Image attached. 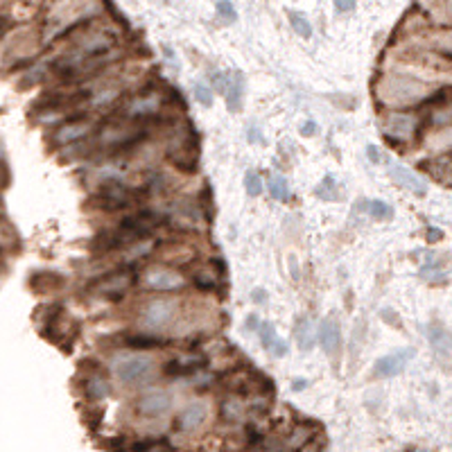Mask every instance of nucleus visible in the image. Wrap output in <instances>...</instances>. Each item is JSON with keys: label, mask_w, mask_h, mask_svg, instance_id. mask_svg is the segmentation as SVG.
Instances as JSON below:
<instances>
[{"label": "nucleus", "mask_w": 452, "mask_h": 452, "mask_svg": "<svg viewBox=\"0 0 452 452\" xmlns=\"http://www.w3.org/2000/svg\"><path fill=\"white\" fill-rule=\"evenodd\" d=\"M256 326H260L258 317H256V315H249V317H247V328H249V330H258Z\"/></svg>", "instance_id": "obj_34"}, {"label": "nucleus", "mask_w": 452, "mask_h": 452, "mask_svg": "<svg viewBox=\"0 0 452 452\" xmlns=\"http://www.w3.org/2000/svg\"><path fill=\"white\" fill-rule=\"evenodd\" d=\"M441 236H443V233L439 229H430V231H427V240H430V242H439Z\"/></svg>", "instance_id": "obj_33"}, {"label": "nucleus", "mask_w": 452, "mask_h": 452, "mask_svg": "<svg viewBox=\"0 0 452 452\" xmlns=\"http://www.w3.org/2000/svg\"><path fill=\"white\" fill-rule=\"evenodd\" d=\"M310 439V432H308V425H299L296 430L292 432V439H290V448H301V441H308Z\"/></svg>", "instance_id": "obj_25"}, {"label": "nucleus", "mask_w": 452, "mask_h": 452, "mask_svg": "<svg viewBox=\"0 0 452 452\" xmlns=\"http://www.w3.org/2000/svg\"><path fill=\"white\" fill-rule=\"evenodd\" d=\"M3 32H5V21L0 19V36H3Z\"/></svg>", "instance_id": "obj_37"}, {"label": "nucleus", "mask_w": 452, "mask_h": 452, "mask_svg": "<svg viewBox=\"0 0 452 452\" xmlns=\"http://www.w3.org/2000/svg\"><path fill=\"white\" fill-rule=\"evenodd\" d=\"M434 166H436V168L432 170L434 179H439L443 185H448V181H450V159H448V157H441L439 161H434Z\"/></svg>", "instance_id": "obj_22"}, {"label": "nucleus", "mask_w": 452, "mask_h": 452, "mask_svg": "<svg viewBox=\"0 0 452 452\" xmlns=\"http://www.w3.org/2000/svg\"><path fill=\"white\" fill-rule=\"evenodd\" d=\"M124 346L129 348H136V350H150V348H157L163 344L161 337H154V335H145V332H138V335H127L122 339Z\"/></svg>", "instance_id": "obj_13"}, {"label": "nucleus", "mask_w": 452, "mask_h": 452, "mask_svg": "<svg viewBox=\"0 0 452 452\" xmlns=\"http://www.w3.org/2000/svg\"><path fill=\"white\" fill-rule=\"evenodd\" d=\"M87 392H89V396H91L93 400H100V398H104V396H109L111 387H109V383H106L104 378L95 376V378H89Z\"/></svg>", "instance_id": "obj_17"}, {"label": "nucleus", "mask_w": 452, "mask_h": 452, "mask_svg": "<svg viewBox=\"0 0 452 452\" xmlns=\"http://www.w3.org/2000/svg\"><path fill=\"white\" fill-rule=\"evenodd\" d=\"M296 339H299V344H301L303 350L313 346V341H315L313 324H310V321H301V324H299V328H296Z\"/></svg>", "instance_id": "obj_20"}, {"label": "nucleus", "mask_w": 452, "mask_h": 452, "mask_svg": "<svg viewBox=\"0 0 452 452\" xmlns=\"http://www.w3.org/2000/svg\"><path fill=\"white\" fill-rule=\"evenodd\" d=\"M258 330H260V339H262L264 348L271 350V353H274L276 357H283L287 353L285 341L276 337V332H274V328H271V324H262Z\"/></svg>", "instance_id": "obj_12"}, {"label": "nucleus", "mask_w": 452, "mask_h": 452, "mask_svg": "<svg viewBox=\"0 0 452 452\" xmlns=\"http://www.w3.org/2000/svg\"><path fill=\"white\" fill-rule=\"evenodd\" d=\"M159 111V98L147 95V98H136L129 104V115H154Z\"/></svg>", "instance_id": "obj_14"}, {"label": "nucleus", "mask_w": 452, "mask_h": 452, "mask_svg": "<svg viewBox=\"0 0 452 452\" xmlns=\"http://www.w3.org/2000/svg\"><path fill=\"white\" fill-rule=\"evenodd\" d=\"M170 405H172V398H170L168 394L152 392V394H147V396H143V398L138 400V411L143 416L154 418V416L166 414V411L170 409Z\"/></svg>", "instance_id": "obj_8"}, {"label": "nucleus", "mask_w": 452, "mask_h": 452, "mask_svg": "<svg viewBox=\"0 0 452 452\" xmlns=\"http://www.w3.org/2000/svg\"><path fill=\"white\" fill-rule=\"evenodd\" d=\"M366 154H369V159L373 161V163H380V154H378V150L373 145H369V150H366Z\"/></svg>", "instance_id": "obj_35"}, {"label": "nucleus", "mask_w": 452, "mask_h": 452, "mask_svg": "<svg viewBox=\"0 0 452 452\" xmlns=\"http://www.w3.org/2000/svg\"><path fill=\"white\" fill-rule=\"evenodd\" d=\"M217 14L224 19V21H236V10H233V5L229 0H217Z\"/></svg>", "instance_id": "obj_26"}, {"label": "nucleus", "mask_w": 452, "mask_h": 452, "mask_svg": "<svg viewBox=\"0 0 452 452\" xmlns=\"http://www.w3.org/2000/svg\"><path fill=\"white\" fill-rule=\"evenodd\" d=\"M303 387H306V380H296V385H294V389H296V392H301Z\"/></svg>", "instance_id": "obj_36"}, {"label": "nucleus", "mask_w": 452, "mask_h": 452, "mask_svg": "<svg viewBox=\"0 0 452 452\" xmlns=\"http://www.w3.org/2000/svg\"><path fill=\"white\" fill-rule=\"evenodd\" d=\"M432 344L441 350L443 355L448 353V335L446 330L441 328V326H434V332H432Z\"/></svg>", "instance_id": "obj_24"}, {"label": "nucleus", "mask_w": 452, "mask_h": 452, "mask_svg": "<svg viewBox=\"0 0 452 452\" xmlns=\"http://www.w3.org/2000/svg\"><path fill=\"white\" fill-rule=\"evenodd\" d=\"M409 357H414V350H400V353H392L380 357L376 362V376L380 378H394L405 369Z\"/></svg>", "instance_id": "obj_7"}, {"label": "nucleus", "mask_w": 452, "mask_h": 452, "mask_svg": "<svg viewBox=\"0 0 452 452\" xmlns=\"http://www.w3.org/2000/svg\"><path fill=\"white\" fill-rule=\"evenodd\" d=\"M315 131H317V124L315 122H306V124H303V129H301V134L303 136H313Z\"/></svg>", "instance_id": "obj_32"}, {"label": "nucleus", "mask_w": 452, "mask_h": 452, "mask_svg": "<svg viewBox=\"0 0 452 452\" xmlns=\"http://www.w3.org/2000/svg\"><path fill=\"white\" fill-rule=\"evenodd\" d=\"M194 95H197V100L204 106H210L213 104V93H210V89L208 87H204V84H197V87H194Z\"/></svg>", "instance_id": "obj_27"}, {"label": "nucleus", "mask_w": 452, "mask_h": 452, "mask_svg": "<svg viewBox=\"0 0 452 452\" xmlns=\"http://www.w3.org/2000/svg\"><path fill=\"white\" fill-rule=\"evenodd\" d=\"M204 418H206V407L201 403H192L181 411V414H179L177 425H179V430L192 432V430H197L201 423H204Z\"/></svg>", "instance_id": "obj_9"}, {"label": "nucleus", "mask_w": 452, "mask_h": 452, "mask_svg": "<svg viewBox=\"0 0 452 452\" xmlns=\"http://www.w3.org/2000/svg\"><path fill=\"white\" fill-rule=\"evenodd\" d=\"M134 283V274L131 269H118L106 274L104 278H100L93 283V290L102 296H111V299H120V296L129 290V285Z\"/></svg>", "instance_id": "obj_4"}, {"label": "nucleus", "mask_w": 452, "mask_h": 452, "mask_svg": "<svg viewBox=\"0 0 452 452\" xmlns=\"http://www.w3.org/2000/svg\"><path fill=\"white\" fill-rule=\"evenodd\" d=\"M154 362L145 355H122L113 362V371L122 383H140L150 378Z\"/></svg>", "instance_id": "obj_1"}, {"label": "nucleus", "mask_w": 452, "mask_h": 452, "mask_svg": "<svg viewBox=\"0 0 452 452\" xmlns=\"http://www.w3.org/2000/svg\"><path fill=\"white\" fill-rule=\"evenodd\" d=\"M290 23H292V27L296 30V34H299V36H303V38L313 36V27H310V23H308L306 16H303V14L290 12Z\"/></svg>", "instance_id": "obj_19"}, {"label": "nucleus", "mask_w": 452, "mask_h": 452, "mask_svg": "<svg viewBox=\"0 0 452 452\" xmlns=\"http://www.w3.org/2000/svg\"><path fill=\"white\" fill-rule=\"evenodd\" d=\"M387 129H394L396 134L400 131V136L409 134L411 129H414V120L409 118V115H403V113H394L392 118H389V124Z\"/></svg>", "instance_id": "obj_18"}, {"label": "nucleus", "mask_w": 452, "mask_h": 452, "mask_svg": "<svg viewBox=\"0 0 452 452\" xmlns=\"http://www.w3.org/2000/svg\"><path fill=\"white\" fill-rule=\"evenodd\" d=\"M143 283L145 287H150L152 292H174L183 287V276L177 274L174 269L157 264V267L147 269L143 274Z\"/></svg>", "instance_id": "obj_2"}, {"label": "nucleus", "mask_w": 452, "mask_h": 452, "mask_svg": "<svg viewBox=\"0 0 452 452\" xmlns=\"http://www.w3.org/2000/svg\"><path fill=\"white\" fill-rule=\"evenodd\" d=\"M335 7L337 12H350L355 10V0H335Z\"/></svg>", "instance_id": "obj_31"}, {"label": "nucleus", "mask_w": 452, "mask_h": 452, "mask_svg": "<svg viewBox=\"0 0 452 452\" xmlns=\"http://www.w3.org/2000/svg\"><path fill=\"white\" fill-rule=\"evenodd\" d=\"M332 181H335L332 177H326V179H324V185H321V188L317 190V194H319V197H326V199H335V197H337V192L332 190V185H335Z\"/></svg>", "instance_id": "obj_29"}, {"label": "nucleus", "mask_w": 452, "mask_h": 452, "mask_svg": "<svg viewBox=\"0 0 452 452\" xmlns=\"http://www.w3.org/2000/svg\"><path fill=\"white\" fill-rule=\"evenodd\" d=\"M194 283H197V287H201V290H215L217 280H215V278H208L206 274H199L197 278H194Z\"/></svg>", "instance_id": "obj_30"}, {"label": "nucleus", "mask_w": 452, "mask_h": 452, "mask_svg": "<svg viewBox=\"0 0 452 452\" xmlns=\"http://www.w3.org/2000/svg\"><path fill=\"white\" fill-rule=\"evenodd\" d=\"M392 174H394L396 179H398V183H403L405 188H409L411 192H416L418 197H423V194L427 192V185H425L423 181H420V179H418L414 172H409V170H405V168L398 166V168H394V170H392Z\"/></svg>", "instance_id": "obj_11"}, {"label": "nucleus", "mask_w": 452, "mask_h": 452, "mask_svg": "<svg viewBox=\"0 0 452 452\" xmlns=\"http://www.w3.org/2000/svg\"><path fill=\"white\" fill-rule=\"evenodd\" d=\"M174 308H177L174 301H163V299H161V301H154V303H150V306L145 308L143 324L150 326V328H154V330H159L161 326H166L170 319H172Z\"/></svg>", "instance_id": "obj_6"}, {"label": "nucleus", "mask_w": 452, "mask_h": 452, "mask_svg": "<svg viewBox=\"0 0 452 452\" xmlns=\"http://www.w3.org/2000/svg\"><path fill=\"white\" fill-rule=\"evenodd\" d=\"M339 337H341V332H339L337 321H335V319H326V321L321 324V328H319V339H321V344L328 353H335V350H337Z\"/></svg>", "instance_id": "obj_10"}, {"label": "nucleus", "mask_w": 452, "mask_h": 452, "mask_svg": "<svg viewBox=\"0 0 452 452\" xmlns=\"http://www.w3.org/2000/svg\"><path fill=\"white\" fill-rule=\"evenodd\" d=\"M140 192L127 190L120 181H109L102 185V190L98 192V206L106 210H122V208H127L131 204V199Z\"/></svg>", "instance_id": "obj_3"}, {"label": "nucleus", "mask_w": 452, "mask_h": 452, "mask_svg": "<svg viewBox=\"0 0 452 452\" xmlns=\"http://www.w3.org/2000/svg\"><path fill=\"white\" fill-rule=\"evenodd\" d=\"M240 416V407L236 405V400H226L222 405V418L226 420H236Z\"/></svg>", "instance_id": "obj_28"}, {"label": "nucleus", "mask_w": 452, "mask_h": 452, "mask_svg": "<svg viewBox=\"0 0 452 452\" xmlns=\"http://www.w3.org/2000/svg\"><path fill=\"white\" fill-rule=\"evenodd\" d=\"M91 131V120L84 118V113L75 115V118H70L66 124H61L57 129V134H54V143L57 145H70L75 143V140L84 138Z\"/></svg>", "instance_id": "obj_5"}, {"label": "nucleus", "mask_w": 452, "mask_h": 452, "mask_svg": "<svg viewBox=\"0 0 452 452\" xmlns=\"http://www.w3.org/2000/svg\"><path fill=\"white\" fill-rule=\"evenodd\" d=\"M242 91H245V80H242V75L236 73L229 87V95H226V102H229L231 111H238V109L242 106Z\"/></svg>", "instance_id": "obj_15"}, {"label": "nucleus", "mask_w": 452, "mask_h": 452, "mask_svg": "<svg viewBox=\"0 0 452 452\" xmlns=\"http://www.w3.org/2000/svg\"><path fill=\"white\" fill-rule=\"evenodd\" d=\"M369 213L373 217H378V220H392V217H394V208L389 206L387 201L376 199V201H371V204H369Z\"/></svg>", "instance_id": "obj_21"}, {"label": "nucleus", "mask_w": 452, "mask_h": 452, "mask_svg": "<svg viewBox=\"0 0 452 452\" xmlns=\"http://www.w3.org/2000/svg\"><path fill=\"white\" fill-rule=\"evenodd\" d=\"M269 194L278 201L290 199V185H287L283 174H271L269 177Z\"/></svg>", "instance_id": "obj_16"}, {"label": "nucleus", "mask_w": 452, "mask_h": 452, "mask_svg": "<svg viewBox=\"0 0 452 452\" xmlns=\"http://www.w3.org/2000/svg\"><path fill=\"white\" fill-rule=\"evenodd\" d=\"M245 188L247 192L251 194V197H258V194H262V181L260 177L256 172H247L245 174Z\"/></svg>", "instance_id": "obj_23"}]
</instances>
